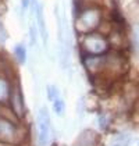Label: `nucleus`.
<instances>
[{
	"label": "nucleus",
	"instance_id": "f257e3e1",
	"mask_svg": "<svg viewBox=\"0 0 139 146\" xmlns=\"http://www.w3.org/2000/svg\"><path fill=\"white\" fill-rule=\"evenodd\" d=\"M36 131H38V146H47L52 138V124L50 117L45 107H42L38 113L36 118Z\"/></svg>",
	"mask_w": 139,
	"mask_h": 146
},
{
	"label": "nucleus",
	"instance_id": "f03ea898",
	"mask_svg": "<svg viewBox=\"0 0 139 146\" xmlns=\"http://www.w3.org/2000/svg\"><path fill=\"white\" fill-rule=\"evenodd\" d=\"M100 23V11L99 9H86L77 18V28L81 32H91Z\"/></svg>",
	"mask_w": 139,
	"mask_h": 146
},
{
	"label": "nucleus",
	"instance_id": "7ed1b4c3",
	"mask_svg": "<svg viewBox=\"0 0 139 146\" xmlns=\"http://www.w3.org/2000/svg\"><path fill=\"white\" fill-rule=\"evenodd\" d=\"M82 47H83V50H85L88 54H91V56H102L103 53L107 52L109 43H107V40L104 39L102 35L91 34L83 38Z\"/></svg>",
	"mask_w": 139,
	"mask_h": 146
},
{
	"label": "nucleus",
	"instance_id": "20e7f679",
	"mask_svg": "<svg viewBox=\"0 0 139 146\" xmlns=\"http://www.w3.org/2000/svg\"><path fill=\"white\" fill-rule=\"evenodd\" d=\"M35 14H36V23H38V29H39V34L42 36V40L43 43L47 45V29H46V23H45V15H43V7L42 4H36V10H35Z\"/></svg>",
	"mask_w": 139,
	"mask_h": 146
},
{
	"label": "nucleus",
	"instance_id": "39448f33",
	"mask_svg": "<svg viewBox=\"0 0 139 146\" xmlns=\"http://www.w3.org/2000/svg\"><path fill=\"white\" fill-rule=\"evenodd\" d=\"M15 138V128L6 120H0V141L11 142Z\"/></svg>",
	"mask_w": 139,
	"mask_h": 146
},
{
	"label": "nucleus",
	"instance_id": "423d86ee",
	"mask_svg": "<svg viewBox=\"0 0 139 146\" xmlns=\"http://www.w3.org/2000/svg\"><path fill=\"white\" fill-rule=\"evenodd\" d=\"M13 107H14V111L17 113V115H23L24 114V110H25V107H24V102H23V96H21V93L18 92V90H15L14 93H13Z\"/></svg>",
	"mask_w": 139,
	"mask_h": 146
},
{
	"label": "nucleus",
	"instance_id": "0eeeda50",
	"mask_svg": "<svg viewBox=\"0 0 139 146\" xmlns=\"http://www.w3.org/2000/svg\"><path fill=\"white\" fill-rule=\"evenodd\" d=\"M14 56L17 58V61L25 63V58H26V50H25V47H24L23 45L15 46V49H14Z\"/></svg>",
	"mask_w": 139,
	"mask_h": 146
},
{
	"label": "nucleus",
	"instance_id": "6e6552de",
	"mask_svg": "<svg viewBox=\"0 0 139 146\" xmlns=\"http://www.w3.org/2000/svg\"><path fill=\"white\" fill-rule=\"evenodd\" d=\"M9 98V85L4 79H0V102H6Z\"/></svg>",
	"mask_w": 139,
	"mask_h": 146
},
{
	"label": "nucleus",
	"instance_id": "1a4fd4ad",
	"mask_svg": "<svg viewBox=\"0 0 139 146\" xmlns=\"http://www.w3.org/2000/svg\"><path fill=\"white\" fill-rule=\"evenodd\" d=\"M53 110H54V113H56V114L61 115V114L64 113V110H66L64 102L61 100V99H56V100L53 102Z\"/></svg>",
	"mask_w": 139,
	"mask_h": 146
},
{
	"label": "nucleus",
	"instance_id": "9d476101",
	"mask_svg": "<svg viewBox=\"0 0 139 146\" xmlns=\"http://www.w3.org/2000/svg\"><path fill=\"white\" fill-rule=\"evenodd\" d=\"M47 98L52 102H54L56 99H58V90L54 85H49V86H47Z\"/></svg>",
	"mask_w": 139,
	"mask_h": 146
},
{
	"label": "nucleus",
	"instance_id": "9b49d317",
	"mask_svg": "<svg viewBox=\"0 0 139 146\" xmlns=\"http://www.w3.org/2000/svg\"><path fill=\"white\" fill-rule=\"evenodd\" d=\"M111 146H129V138L125 136V135H121V136H118V138L114 139V142H113Z\"/></svg>",
	"mask_w": 139,
	"mask_h": 146
},
{
	"label": "nucleus",
	"instance_id": "f8f14e48",
	"mask_svg": "<svg viewBox=\"0 0 139 146\" xmlns=\"http://www.w3.org/2000/svg\"><path fill=\"white\" fill-rule=\"evenodd\" d=\"M29 36H31V43L35 45L36 38H38V32H36V27H35V25H31V27H29Z\"/></svg>",
	"mask_w": 139,
	"mask_h": 146
},
{
	"label": "nucleus",
	"instance_id": "ddd939ff",
	"mask_svg": "<svg viewBox=\"0 0 139 146\" xmlns=\"http://www.w3.org/2000/svg\"><path fill=\"white\" fill-rule=\"evenodd\" d=\"M138 146H139V143H138Z\"/></svg>",
	"mask_w": 139,
	"mask_h": 146
}]
</instances>
